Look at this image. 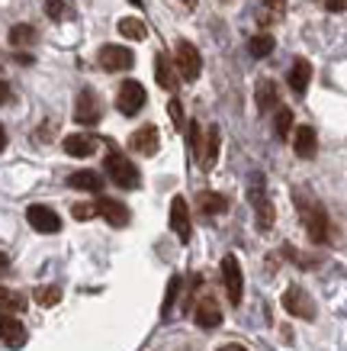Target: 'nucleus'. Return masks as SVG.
Returning <instances> with one entry per match:
<instances>
[{
  "mask_svg": "<svg viewBox=\"0 0 347 351\" xmlns=\"http://www.w3.org/2000/svg\"><path fill=\"white\" fill-rule=\"evenodd\" d=\"M106 174H110V181H113L116 187H123V191H136L138 184H142L138 168L119 149H110V155H106Z\"/></svg>",
  "mask_w": 347,
  "mask_h": 351,
  "instance_id": "f257e3e1",
  "label": "nucleus"
},
{
  "mask_svg": "<svg viewBox=\"0 0 347 351\" xmlns=\"http://www.w3.org/2000/svg\"><path fill=\"white\" fill-rule=\"evenodd\" d=\"M296 203H299V210H303V219H305V229H309V239H312V242H318V245H325L328 242V216H325V210H322L316 200L305 203L303 193H296Z\"/></svg>",
  "mask_w": 347,
  "mask_h": 351,
  "instance_id": "f03ea898",
  "label": "nucleus"
},
{
  "mask_svg": "<svg viewBox=\"0 0 347 351\" xmlns=\"http://www.w3.org/2000/svg\"><path fill=\"white\" fill-rule=\"evenodd\" d=\"M222 284H225V297H229L231 306H242L244 297V277H242V265L235 255L222 258Z\"/></svg>",
  "mask_w": 347,
  "mask_h": 351,
  "instance_id": "7ed1b4c3",
  "label": "nucleus"
},
{
  "mask_svg": "<svg viewBox=\"0 0 347 351\" xmlns=\"http://www.w3.org/2000/svg\"><path fill=\"white\" fill-rule=\"evenodd\" d=\"M248 197H251L254 210H257V226H261V229H270V226H274V219H277V213H274V203H270V197H267V187H264V174H254V178H251Z\"/></svg>",
  "mask_w": 347,
  "mask_h": 351,
  "instance_id": "20e7f679",
  "label": "nucleus"
},
{
  "mask_svg": "<svg viewBox=\"0 0 347 351\" xmlns=\"http://www.w3.org/2000/svg\"><path fill=\"white\" fill-rule=\"evenodd\" d=\"M116 107H119L123 117H136L138 110L145 107V87L138 81H123L119 94H116Z\"/></svg>",
  "mask_w": 347,
  "mask_h": 351,
  "instance_id": "39448f33",
  "label": "nucleus"
},
{
  "mask_svg": "<svg viewBox=\"0 0 347 351\" xmlns=\"http://www.w3.org/2000/svg\"><path fill=\"white\" fill-rule=\"evenodd\" d=\"M177 71H180V77L183 81H196L200 77V71H203V58H200V52H196V45L193 43H177Z\"/></svg>",
  "mask_w": 347,
  "mask_h": 351,
  "instance_id": "423d86ee",
  "label": "nucleus"
},
{
  "mask_svg": "<svg viewBox=\"0 0 347 351\" xmlns=\"http://www.w3.org/2000/svg\"><path fill=\"white\" fill-rule=\"evenodd\" d=\"M26 219H29V226L36 229V232L42 235H52L62 229V219H58V213L55 210H49V206H42V203H32L29 210H26Z\"/></svg>",
  "mask_w": 347,
  "mask_h": 351,
  "instance_id": "0eeeda50",
  "label": "nucleus"
},
{
  "mask_svg": "<svg viewBox=\"0 0 347 351\" xmlns=\"http://www.w3.org/2000/svg\"><path fill=\"white\" fill-rule=\"evenodd\" d=\"M0 341L7 348H23L26 345V326L16 319V313H3L0 309Z\"/></svg>",
  "mask_w": 347,
  "mask_h": 351,
  "instance_id": "6e6552de",
  "label": "nucleus"
},
{
  "mask_svg": "<svg viewBox=\"0 0 347 351\" xmlns=\"http://www.w3.org/2000/svg\"><path fill=\"white\" fill-rule=\"evenodd\" d=\"M136 62V55L129 52L126 45H103L100 49V68L103 71H129Z\"/></svg>",
  "mask_w": 347,
  "mask_h": 351,
  "instance_id": "1a4fd4ad",
  "label": "nucleus"
},
{
  "mask_svg": "<svg viewBox=\"0 0 347 351\" xmlns=\"http://www.w3.org/2000/svg\"><path fill=\"white\" fill-rule=\"evenodd\" d=\"M74 119H77L81 126H94V123H100V97H97L90 87H84V90L77 94Z\"/></svg>",
  "mask_w": 347,
  "mask_h": 351,
  "instance_id": "9d476101",
  "label": "nucleus"
},
{
  "mask_svg": "<svg viewBox=\"0 0 347 351\" xmlns=\"http://www.w3.org/2000/svg\"><path fill=\"white\" fill-rule=\"evenodd\" d=\"M283 306L290 316H299V319H316V303L309 300V293L299 287H290L283 293Z\"/></svg>",
  "mask_w": 347,
  "mask_h": 351,
  "instance_id": "9b49d317",
  "label": "nucleus"
},
{
  "mask_svg": "<svg viewBox=\"0 0 347 351\" xmlns=\"http://www.w3.org/2000/svg\"><path fill=\"white\" fill-rule=\"evenodd\" d=\"M196 326H203V329H216L222 322V306L216 303V297H209V293H203L200 300H196Z\"/></svg>",
  "mask_w": 347,
  "mask_h": 351,
  "instance_id": "f8f14e48",
  "label": "nucleus"
},
{
  "mask_svg": "<svg viewBox=\"0 0 347 351\" xmlns=\"http://www.w3.org/2000/svg\"><path fill=\"white\" fill-rule=\"evenodd\" d=\"M97 216H103L110 226H129V210H126V203H119V200H110V197H100L97 200Z\"/></svg>",
  "mask_w": 347,
  "mask_h": 351,
  "instance_id": "ddd939ff",
  "label": "nucleus"
},
{
  "mask_svg": "<svg viewBox=\"0 0 347 351\" xmlns=\"http://www.w3.org/2000/svg\"><path fill=\"white\" fill-rule=\"evenodd\" d=\"M170 229L177 232L180 242H190V210L183 197H174L170 200Z\"/></svg>",
  "mask_w": 347,
  "mask_h": 351,
  "instance_id": "4468645a",
  "label": "nucleus"
},
{
  "mask_svg": "<svg viewBox=\"0 0 347 351\" xmlns=\"http://www.w3.org/2000/svg\"><path fill=\"white\" fill-rule=\"evenodd\" d=\"M129 145H132V152H138V155L151 158V155L158 152V129H155V126L136 129V132H132V138H129Z\"/></svg>",
  "mask_w": 347,
  "mask_h": 351,
  "instance_id": "2eb2a0df",
  "label": "nucleus"
},
{
  "mask_svg": "<svg viewBox=\"0 0 347 351\" xmlns=\"http://www.w3.org/2000/svg\"><path fill=\"white\" fill-rule=\"evenodd\" d=\"M64 152L71 155V158H90L97 152V138L94 136H84V132H74V136H68L62 142Z\"/></svg>",
  "mask_w": 347,
  "mask_h": 351,
  "instance_id": "dca6fc26",
  "label": "nucleus"
},
{
  "mask_svg": "<svg viewBox=\"0 0 347 351\" xmlns=\"http://www.w3.org/2000/svg\"><path fill=\"white\" fill-rule=\"evenodd\" d=\"M293 149H296V155H299V158H316V152H318L316 129H312V126H299V129H296Z\"/></svg>",
  "mask_w": 347,
  "mask_h": 351,
  "instance_id": "f3484780",
  "label": "nucleus"
},
{
  "mask_svg": "<svg viewBox=\"0 0 347 351\" xmlns=\"http://www.w3.org/2000/svg\"><path fill=\"white\" fill-rule=\"evenodd\" d=\"M309 81H312V64L305 62V58L293 62V68H290V87H293V94L303 97L309 90Z\"/></svg>",
  "mask_w": 347,
  "mask_h": 351,
  "instance_id": "a211bd4d",
  "label": "nucleus"
},
{
  "mask_svg": "<svg viewBox=\"0 0 347 351\" xmlns=\"http://www.w3.org/2000/svg\"><path fill=\"white\" fill-rule=\"evenodd\" d=\"M219 142H222L219 126H209V132H206V145H203V155H200L203 171L216 168V158H219Z\"/></svg>",
  "mask_w": 347,
  "mask_h": 351,
  "instance_id": "6ab92c4d",
  "label": "nucleus"
},
{
  "mask_svg": "<svg viewBox=\"0 0 347 351\" xmlns=\"http://www.w3.org/2000/svg\"><path fill=\"white\" fill-rule=\"evenodd\" d=\"M74 191H87V193H100L103 191V178L97 174V171H74L71 178H68Z\"/></svg>",
  "mask_w": 347,
  "mask_h": 351,
  "instance_id": "aec40b11",
  "label": "nucleus"
},
{
  "mask_svg": "<svg viewBox=\"0 0 347 351\" xmlns=\"http://www.w3.org/2000/svg\"><path fill=\"white\" fill-rule=\"evenodd\" d=\"M155 77H158V84L164 90H177V75H174V68H170L168 55H158L155 58Z\"/></svg>",
  "mask_w": 347,
  "mask_h": 351,
  "instance_id": "412c9836",
  "label": "nucleus"
},
{
  "mask_svg": "<svg viewBox=\"0 0 347 351\" xmlns=\"http://www.w3.org/2000/svg\"><path fill=\"white\" fill-rule=\"evenodd\" d=\"M196 206H200L206 216H216V213H225V206H229V203H225V197H222V193L206 191V193H200V197H196Z\"/></svg>",
  "mask_w": 347,
  "mask_h": 351,
  "instance_id": "4be33fe9",
  "label": "nucleus"
},
{
  "mask_svg": "<svg viewBox=\"0 0 347 351\" xmlns=\"http://www.w3.org/2000/svg\"><path fill=\"white\" fill-rule=\"evenodd\" d=\"M277 84L274 81H261V84H257V110H261V113H267V110H274L277 107Z\"/></svg>",
  "mask_w": 347,
  "mask_h": 351,
  "instance_id": "5701e85b",
  "label": "nucleus"
},
{
  "mask_svg": "<svg viewBox=\"0 0 347 351\" xmlns=\"http://www.w3.org/2000/svg\"><path fill=\"white\" fill-rule=\"evenodd\" d=\"M45 13H49V20L64 23L74 16V7H71V0H45Z\"/></svg>",
  "mask_w": 347,
  "mask_h": 351,
  "instance_id": "b1692460",
  "label": "nucleus"
},
{
  "mask_svg": "<svg viewBox=\"0 0 347 351\" xmlns=\"http://www.w3.org/2000/svg\"><path fill=\"white\" fill-rule=\"evenodd\" d=\"M274 132H277V138H280V142H286V138H290V132H293V110H290V107H280V110H277Z\"/></svg>",
  "mask_w": 347,
  "mask_h": 351,
  "instance_id": "393cba45",
  "label": "nucleus"
},
{
  "mask_svg": "<svg viewBox=\"0 0 347 351\" xmlns=\"http://www.w3.org/2000/svg\"><path fill=\"white\" fill-rule=\"evenodd\" d=\"M0 309H3V313H23V309H26V297L16 293V290L0 287Z\"/></svg>",
  "mask_w": 347,
  "mask_h": 351,
  "instance_id": "a878e982",
  "label": "nucleus"
},
{
  "mask_svg": "<svg viewBox=\"0 0 347 351\" xmlns=\"http://www.w3.org/2000/svg\"><path fill=\"white\" fill-rule=\"evenodd\" d=\"M248 52L254 58H267V55L274 52V36H267V32H257L254 39H248Z\"/></svg>",
  "mask_w": 347,
  "mask_h": 351,
  "instance_id": "bb28decb",
  "label": "nucleus"
},
{
  "mask_svg": "<svg viewBox=\"0 0 347 351\" xmlns=\"http://www.w3.org/2000/svg\"><path fill=\"white\" fill-rule=\"evenodd\" d=\"M119 32L126 36V39H145L148 36V26L136 16H126V20H119Z\"/></svg>",
  "mask_w": 347,
  "mask_h": 351,
  "instance_id": "cd10ccee",
  "label": "nucleus"
},
{
  "mask_svg": "<svg viewBox=\"0 0 347 351\" xmlns=\"http://www.w3.org/2000/svg\"><path fill=\"white\" fill-rule=\"evenodd\" d=\"M32 43H36V29H32V26L20 23V26H13L10 29V45L23 49V45H32Z\"/></svg>",
  "mask_w": 347,
  "mask_h": 351,
  "instance_id": "c85d7f7f",
  "label": "nucleus"
},
{
  "mask_svg": "<svg viewBox=\"0 0 347 351\" xmlns=\"http://www.w3.org/2000/svg\"><path fill=\"white\" fill-rule=\"evenodd\" d=\"M58 300H62V290L58 287H39L36 290V303H39V306H55Z\"/></svg>",
  "mask_w": 347,
  "mask_h": 351,
  "instance_id": "c756f323",
  "label": "nucleus"
},
{
  "mask_svg": "<svg viewBox=\"0 0 347 351\" xmlns=\"http://www.w3.org/2000/svg\"><path fill=\"white\" fill-rule=\"evenodd\" d=\"M187 136H190V155H196V158H200L203 155V129H200V123H190Z\"/></svg>",
  "mask_w": 347,
  "mask_h": 351,
  "instance_id": "7c9ffc66",
  "label": "nucleus"
},
{
  "mask_svg": "<svg viewBox=\"0 0 347 351\" xmlns=\"http://www.w3.org/2000/svg\"><path fill=\"white\" fill-rule=\"evenodd\" d=\"M71 213H74V219H90V216H97V203H74L71 206Z\"/></svg>",
  "mask_w": 347,
  "mask_h": 351,
  "instance_id": "2f4dec72",
  "label": "nucleus"
},
{
  "mask_svg": "<svg viewBox=\"0 0 347 351\" xmlns=\"http://www.w3.org/2000/svg\"><path fill=\"white\" fill-rule=\"evenodd\" d=\"M177 290H180V277H170V284H168V300H164V316L170 313V306H174V300H177Z\"/></svg>",
  "mask_w": 347,
  "mask_h": 351,
  "instance_id": "473e14b6",
  "label": "nucleus"
},
{
  "mask_svg": "<svg viewBox=\"0 0 347 351\" xmlns=\"http://www.w3.org/2000/svg\"><path fill=\"white\" fill-rule=\"evenodd\" d=\"M168 113H170V119H174V126L183 129V107H180V100H177V97H174V100L168 104Z\"/></svg>",
  "mask_w": 347,
  "mask_h": 351,
  "instance_id": "72a5a7b5",
  "label": "nucleus"
},
{
  "mask_svg": "<svg viewBox=\"0 0 347 351\" xmlns=\"http://www.w3.org/2000/svg\"><path fill=\"white\" fill-rule=\"evenodd\" d=\"M318 3H322L325 10H331V13H341L347 7V0H318Z\"/></svg>",
  "mask_w": 347,
  "mask_h": 351,
  "instance_id": "f704fd0d",
  "label": "nucleus"
},
{
  "mask_svg": "<svg viewBox=\"0 0 347 351\" xmlns=\"http://www.w3.org/2000/svg\"><path fill=\"white\" fill-rule=\"evenodd\" d=\"M264 7H267V10H274L277 16H280V13L286 10V0H264Z\"/></svg>",
  "mask_w": 347,
  "mask_h": 351,
  "instance_id": "c9c22d12",
  "label": "nucleus"
},
{
  "mask_svg": "<svg viewBox=\"0 0 347 351\" xmlns=\"http://www.w3.org/2000/svg\"><path fill=\"white\" fill-rule=\"evenodd\" d=\"M7 100H10V84H7V81H0V107H3Z\"/></svg>",
  "mask_w": 347,
  "mask_h": 351,
  "instance_id": "e433bc0d",
  "label": "nucleus"
},
{
  "mask_svg": "<svg viewBox=\"0 0 347 351\" xmlns=\"http://www.w3.org/2000/svg\"><path fill=\"white\" fill-rule=\"evenodd\" d=\"M7 267H10V261H7V255H0V274H7Z\"/></svg>",
  "mask_w": 347,
  "mask_h": 351,
  "instance_id": "4c0bfd02",
  "label": "nucleus"
},
{
  "mask_svg": "<svg viewBox=\"0 0 347 351\" xmlns=\"http://www.w3.org/2000/svg\"><path fill=\"white\" fill-rule=\"evenodd\" d=\"M219 351H248V348H242V345H222Z\"/></svg>",
  "mask_w": 347,
  "mask_h": 351,
  "instance_id": "58836bf2",
  "label": "nucleus"
},
{
  "mask_svg": "<svg viewBox=\"0 0 347 351\" xmlns=\"http://www.w3.org/2000/svg\"><path fill=\"white\" fill-rule=\"evenodd\" d=\"M7 149V132H3V126H0V152Z\"/></svg>",
  "mask_w": 347,
  "mask_h": 351,
  "instance_id": "ea45409f",
  "label": "nucleus"
},
{
  "mask_svg": "<svg viewBox=\"0 0 347 351\" xmlns=\"http://www.w3.org/2000/svg\"><path fill=\"white\" fill-rule=\"evenodd\" d=\"M180 3H183L187 10H193V7H196V0H180Z\"/></svg>",
  "mask_w": 347,
  "mask_h": 351,
  "instance_id": "a19ab883",
  "label": "nucleus"
}]
</instances>
